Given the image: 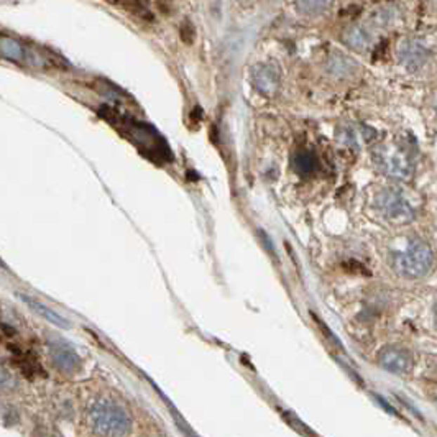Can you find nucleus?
I'll return each mask as SVG.
<instances>
[{
  "label": "nucleus",
  "mask_w": 437,
  "mask_h": 437,
  "mask_svg": "<svg viewBox=\"0 0 437 437\" xmlns=\"http://www.w3.org/2000/svg\"><path fill=\"white\" fill-rule=\"evenodd\" d=\"M393 268L405 278H421L426 276L434 263V255L427 242L421 239L407 240L406 247L391 259Z\"/></svg>",
  "instance_id": "f03ea898"
},
{
  "label": "nucleus",
  "mask_w": 437,
  "mask_h": 437,
  "mask_svg": "<svg viewBox=\"0 0 437 437\" xmlns=\"http://www.w3.org/2000/svg\"><path fill=\"white\" fill-rule=\"evenodd\" d=\"M18 296H20V299L28 306V308L33 311V313H37L38 315H41V318L45 319V320H48V322L55 324V325H58V327H61V329H70L71 327V324L67 322V319L63 318L61 314H58L56 311H53L51 308H48V306L40 303V301L33 299V298H30V296H25V294H18Z\"/></svg>",
  "instance_id": "9b49d317"
},
{
  "label": "nucleus",
  "mask_w": 437,
  "mask_h": 437,
  "mask_svg": "<svg viewBox=\"0 0 437 437\" xmlns=\"http://www.w3.org/2000/svg\"><path fill=\"white\" fill-rule=\"evenodd\" d=\"M334 0H294V7L301 15L318 17L332 7Z\"/></svg>",
  "instance_id": "4468645a"
},
{
  "label": "nucleus",
  "mask_w": 437,
  "mask_h": 437,
  "mask_svg": "<svg viewBox=\"0 0 437 437\" xmlns=\"http://www.w3.org/2000/svg\"><path fill=\"white\" fill-rule=\"evenodd\" d=\"M293 169L299 176H309L313 174L315 169H318V157L313 152H308V150H301V152H296L293 155Z\"/></svg>",
  "instance_id": "f8f14e48"
},
{
  "label": "nucleus",
  "mask_w": 437,
  "mask_h": 437,
  "mask_svg": "<svg viewBox=\"0 0 437 437\" xmlns=\"http://www.w3.org/2000/svg\"><path fill=\"white\" fill-rule=\"evenodd\" d=\"M396 55L398 60H400V63L406 67V70L417 71L427 63L429 50H427L424 43L417 40V38H403V40L398 43Z\"/></svg>",
  "instance_id": "423d86ee"
},
{
  "label": "nucleus",
  "mask_w": 437,
  "mask_h": 437,
  "mask_svg": "<svg viewBox=\"0 0 437 437\" xmlns=\"http://www.w3.org/2000/svg\"><path fill=\"white\" fill-rule=\"evenodd\" d=\"M252 82L256 92H260L265 97H273L278 94L281 87V71L273 63H263L254 70Z\"/></svg>",
  "instance_id": "0eeeda50"
},
{
  "label": "nucleus",
  "mask_w": 437,
  "mask_h": 437,
  "mask_svg": "<svg viewBox=\"0 0 437 437\" xmlns=\"http://www.w3.org/2000/svg\"><path fill=\"white\" fill-rule=\"evenodd\" d=\"M114 2H117V0H114ZM129 4H133V6H137V7H140V6H143V0H127Z\"/></svg>",
  "instance_id": "dca6fc26"
},
{
  "label": "nucleus",
  "mask_w": 437,
  "mask_h": 437,
  "mask_svg": "<svg viewBox=\"0 0 437 437\" xmlns=\"http://www.w3.org/2000/svg\"><path fill=\"white\" fill-rule=\"evenodd\" d=\"M25 46L15 38L0 37V56L6 58V60L22 63L25 60Z\"/></svg>",
  "instance_id": "ddd939ff"
},
{
  "label": "nucleus",
  "mask_w": 437,
  "mask_h": 437,
  "mask_svg": "<svg viewBox=\"0 0 437 437\" xmlns=\"http://www.w3.org/2000/svg\"><path fill=\"white\" fill-rule=\"evenodd\" d=\"M89 424L99 436H127L132 419L124 406L110 400H99L89 410Z\"/></svg>",
  "instance_id": "f257e3e1"
},
{
  "label": "nucleus",
  "mask_w": 437,
  "mask_h": 437,
  "mask_svg": "<svg viewBox=\"0 0 437 437\" xmlns=\"http://www.w3.org/2000/svg\"><path fill=\"white\" fill-rule=\"evenodd\" d=\"M342 40L348 48H351V50L358 51V53H365L370 50L373 45V33L370 28H367L363 25H352L344 32Z\"/></svg>",
  "instance_id": "9d476101"
},
{
  "label": "nucleus",
  "mask_w": 437,
  "mask_h": 437,
  "mask_svg": "<svg viewBox=\"0 0 437 437\" xmlns=\"http://www.w3.org/2000/svg\"><path fill=\"white\" fill-rule=\"evenodd\" d=\"M377 167L381 169L386 176L396 181H407L415 173V163L412 157L403 145H380L373 152Z\"/></svg>",
  "instance_id": "7ed1b4c3"
},
{
  "label": "nucleus",
  "mask_w": 437,
  "mask_h": 437,
  "mask_svg": "<svg viewBox=\"0 0 437 437\" xmlns=\"http://www.w3.org/2000/svg\"><path fill=\"white\" fill-rule=\"evenodd\" d=\"M48 351L55 367L63 373H74L81 365V358L70 344L56 336L48 337Z\"/></svg>",
  "instance_id": "39448f33"
},
{
  "label": "nucleus",
  "mask_w": 437,
  "mask_h": 437,
  "mask_svg": "<svg viewBox=\"0 0 437 437\" xmlns=\"http://www.w3.org/2000/svg\"><path fill=\"white\" fill-rule=\"evenodd\" d=\"M378 363L395 375H406L412 368V356L405 348L385 347L378 353Z\"/></svg>",
  "instance_id": "6e6552de"
},
{
  "label": "nucleus",
  "mask_w": 437,
  "mask_h": 437,
  "mask_svg": "<svg viewBox=\"0 0 437 437\" xmlns=\"http://www.w3.org/2000/svg\"><path fill=\"white\" fill-rule=\"evenodd\" d=\"M375 206L388 221L406 224L415 218V209L405 197V194L395 188H385L377 194Z\"/></svg>",
  "instance_id": "20e7f679"
},
{
  "label": "nucleus",
  "mask_w": 437,
  "mask_h": 437,
  "mask_svg": "<svg viewBox=\"0 0 437 437\" xmlns=\"http://www.w3.org/2000/svg\"><path fill=\"white\" fill-rule=\"evenodd\" d=\"M325 67H327L329 74L337 77V79H348V77L356 76L360 70V66L353 58L344 55L341 51L331 53L327 63H325Z\"/></svg>",
  "instance_id": "1a4fd4ad"
},
{
  "label": "nucleus",
  "mask_w": 437,
  "mask_h": 437,
  "mask_svg": "<svg viewBox=\"0 0 437 437\" xmlns=\"http://www.w3.org/2000/svg\"><path fill=\"white\" fill-rule=\"evenodd\" d=\"M13 385H15L13 378L7 372L0 370V388H12Z\"/></svg>",
  "instance_id": "2eb2a0df"
}]
</instances>
